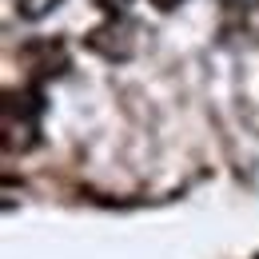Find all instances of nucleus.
Masks as SVG:
<instances>
[{"mask_svg": "<svg viewBox=\"0 0 259 259\" xmlns=\"http://www.w3.org/2000/svg\"><path fill=\"white\" fill-rule=\"evenodd\" d=\"M40 116H44V96L40 88H20L4 96V152H28L40 132Z\"/></svg>", "mask_w": 259, "mask_h": 259, "instance_id": "f257e3e1", "label": "nucleus"}, {"mask_svg": "<svg viewBox=\"0 0 259 259\" xmlns=\"http://www.w3.org/2000/svg\"><path fill=\"white\" fill-rule=\"evenodd\" d=\"M132 0H100V8H108V12H124Z\"/></svg>", "mask_w": 259, "mask_h": 259, "instance_id": "f03ea898", "label": "nucleus"}, {"mask_svg": "<svg viewBox=\"0 0 259 259\" xmlns=\"http://www.w3.org/2000/svg\"><path fill=\"white\" fill-rule=\"evenodd\" d=\"M152 4H156V8H163V12H171V8H180L184 0H152Z\"/></svg>", "mask_w": 259, "mask_h": 259, "instance_id": "7ed1b4c3", "label": "nucleus"}, {"mask_svg": "<svg viewBox=\"0 0 259 259\" xmlns=\"http://www.w3.org/2000/svg\"><path fill=\"white\" fill-rule=\"evenodd\" d=\"M20 4H28V0H20Z\"/></svg>", "mask_w": 259, "mask_h": 259, "instance_id": "20e7f679", "label": "nucleus"}]
</instances>
